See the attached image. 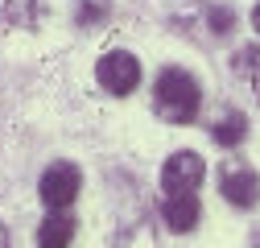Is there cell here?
<instances>
[{"instance_id":"cell-7","label":"cell","mask_w":260,"mask_h":248,"mask_svg":"<svg viewBox=\"0 0 260 248\" xmlns=\"http://www.w3.org/2000/svg\"><path fill=\"white\" fill-rule=\"evenodd\" d=\"M211 137L223 145V149H240L244 141H248V116L240 112V108H232V112H223L219 120H215V129H211Z\"/></svg>"},{"instance_id":"cell-5","label":"cell","mask_w":260,"mask_h":248,"mask_svg":"<svg viewBox=\"0 0 260 248\" xmlns=\"http://www.w3.org/2000/svg\"><path fill=\"white\" fill-rule=\"evenodd\" d=\"M95 79H100V87L112 91V96H128V91L141 83V62L128 50H112V54H104L95 62Z\"/></svg>"},{"instance_id":"cell-10","label":"cell","mask_w":260,"mask_h":248,"mask_svg":"<svg viewBox=\"0 0 260 248\" xmlns=\"http://www.w3.org/2000/svg\"><path fill=\"white\" fill-rule=\"evenodd\" d=\"M108 13H112V0H79L75 21L87 29V25H100V21H108Z\"/></svg>"},{"instance_id":"cell-13","label":"cell","mask_w":260,"mask_h":248,"mask_svg":"<svg viewBox=\"0 0 260 248\" xmlns=\"http://www.w3.org/2000/svg\"><path fill=\"white\" fill-rule=\"evenodd\" d=\"M0 248H9V232H5V224H0Z\"/></svg>"},{"instance_id":"cell-9","label":"cell","mask_w":260,"mask_h":248,"mask_svg":"<svg viewBox=\"0 0 260 248\" xmlns=\"http://www.w3.org/2000/svg\"><path fill=\"white\" fill-rule=\"evenodd\" d=\"M5 17H9V25H17V29H38V21H42V0H9V5H5Z\"/></svg>"},{"instance_id":"cell-3","label":"cell","mask_w":260,"mask_h":248,"mask_svg":"<svg viewBox=\"0 0 260 248\" xmlns=\"http://www.w3.org/2000/svg\"><path fill=\"white\" fill-rule=\"evenodd\" d=\"M79 186H83L79 166H71V162H54V166H46V174H42V182H38V195H42V203H46L50 211H62V207L75 203Z\"/></svg>"},{"instance_id":"cell-15","label":"cell","mask_w":260,"mask_h":248,"mask_svg":"<svg viewBox=\"0 0 260 248\" xmlns=\"http://www.w3.org/2000/svg\"><path fill=\"white\" fill-rule=\"evenodd\" d=\"M252 248H260V232H256V236H252Z\"/></svg>"},{"instance_id":"cell-12","label":"cell","mask_w":260,"mask_h":248,"mask_svg":"<svg viewBox=\"0 0 260 248\" xmlns=\"http://www.w3.org/2000/svg\"><path fill=\"white\" fill-rule=\"evenodd\" d=\"M211 29L215 34H227V29H232V9H215L211 13Z\"/></svg>"},{"instance_id":"cell-14","label":"cell","mask_w":260,"mask_h":248,"mask_svg":"<svg viewBox=\"0 0 260 248\" xmlns=\"http://www.w3.org/2000/svg\"><path fill=\"white\" fill-rule=\"evenodd\" d=\"M252 25H256V34H260V5H256V13H252Z\"/></svg>"},{"instance_id":"cell-8","label":"cell","mask_w":260,"mask_h":248,"mask_svg":"<svg viewBox=\"0 0 260 248\" xmlns=\"http://www.w3.org/2000/svg\"><path fill=\"white\" fill-rule=\"evenodd\" d=\"M71 240H75V220L62 211H54L38 228V248H71Z\"/></svg>"},{"instance_id":"cell-11","label":"cell","mask_w":260,"mask_h":248,"mask_svg":"<svg viewBox=\"0 0 260 248\" xmlns=\"http://www.w3.org/2000/svg\"><path fill=\"white\" fill-rule=\"evenodd\" d=\"M236 75L260 83V46H244V50H236Z\"/></svg>"},{"instance_id":"cell-2","label":"cell","mask_w":260,"mask_h":248,"mask_svg":"<svg viewBox=\"0 0 260 248\" xmlns=\"http://www.w3.org/2000/svg\"><path fill=\"white\" fill-rule=\"evenodd\" d=\"M203 174H207V166H203L199 153L194 149H178V153L166 158V166H161V191H166V199L194 195V186L203 182Z\"/></svg>"},{"instance_id":"cell-1","label":"cell","mask_w":260,"mask_h":248,"mask_svg":"<svg viewBox=\"0 0 260 248\" xmlns=\"http://www.w3.org/2000/svg\"><path fill=\"white\" fill-rule=\"evenodd\" d=\"M199 104H203V91H199V83H194V75H186L178 67L157 75L153 108H157V116L166 124H190L194 116H199Z\"/></svg>"},{"instance_id":"cell-6","label":"cell","mask_w":260,"mask_h":248,"mask_svg":"<svg viewBox=\"0 0 260 248\" xmlns=\"http://www.w3.org/2000/svg\"><path fill=\"white\" fill-rule=\"evenodd\" d=\"M161 215H166V224L174 232H190V228H199V199L194 195H174L161 203Z\"/></svg>"},{"instance_id":"cell-4","label":"cell","mask_w":260,"mask_h":248,"mask_svg":"<svg viewBox=\"0 0 260 248\" xmlns=\"http://www.w3.org/2000/svg\"><path fill=\"white\" fill-rule=\"evenodd\" d=\"M219 191H223V199L232 203V207H252L260 199V178H256V170L248 162L227 158L219 166Z\"/></svg>"}]
</instances>
